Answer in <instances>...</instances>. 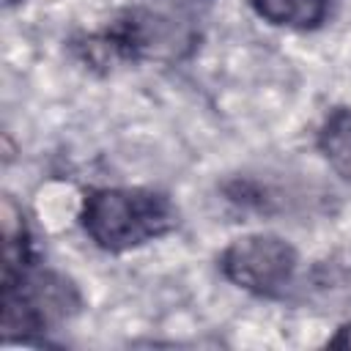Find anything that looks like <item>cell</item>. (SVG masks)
<instances>
[{"mask_svg":"<svg viewBox=\"0 0 351 351\" xmlns=\"http://www.w3.org/2000/svg\"><path fill=\"white\" fill-rule=\"evenodd\" d=\"M318 148L332 170L351 181V107H337L329 112L318 132Z\"/></svg>","mask_w":351,"mask_h":351,"instance_id":"obj_6","label":"cell"},{"mask_svg":"<svg viewBox=\"0 0 351 351\" xmlns=\"http://www.w3.org/2000/svg\"><path fill=\"white\" fill-rule=\"evenodd\" d=\"M176 225V208L167 195L154 189L104 186L88 192L82 203V228L107 252H123L165 236Z\"/></svg>","mask_w":351,"mask_h":351,"instance_id":"obj_1","label":"cell"},{"mask_svg":"<svg viewBox=\"0 0 351 351\" xmlns=\"http://www.w3.org/2000/svg\"><path fill=\"white\" fill-rule=\"evenodd\" d=\"M77 307L74 288L41 271H27V266L3 274V335L27 337L44 332L52 321H60Z\"/></svg>","mask_w":351,"mask_h":351,"instance_id":"obj_2","label":"cell"},{"mask_svg":"<svg viewBox=\"0 0 351 351\" xmlns=\"http://www.w3.org/2000/svg\"><path fill=\"white\" fill-rule=\"evenodd\" d=\"M255 14L277 27L313 30L318 27L332 8V0H250Z\"/></svg>","mask_w":351,"mask_h":351,"instance_id":"obj_5","label":"cell"},{"mask_svg":"<svg viewBox=\"0 0 351 351\" xmlns=\"http://www.w3.org/2000/svg\"><path fill=\"white\" fill-rule=\"evenodd\" d=\"M222 274L258 296H277L296 271V250L274 233H252L228 244L219 258Z\"/></svg>","mask_w":351,"mask_h":351,"instance_id":"obj_3","label":"cell"},{"mask_svg":"<svg viewBox=\"0 0 351 351\" xmlns=\"http://www.w3.org/2000/svg\"><path fill=\"white\" fill-rule=\"evenodd\" d=\"M329 346H332V348H351V324L340 326V332L329 340Z\"/></svg>","mask_w":351,"mask_h":351,"instance_id":"obj_7","label":"cell"},{"mask_svg":"<svg viewBox=\"0 0 351 351\" xmlns=\"http://www.w3.org/2000/svg\"><path fill=\"white\" fill-rule=\"evenodd\" d=\"M197 33L186 14L167 5H143L129 11L126 22L112 36V47L123 55L156 60H178L195 49Z\"/></svg>","mask_w":351,"mask_h":351,"instance_id":"obj_4","label":"cell"}]
</instances>
